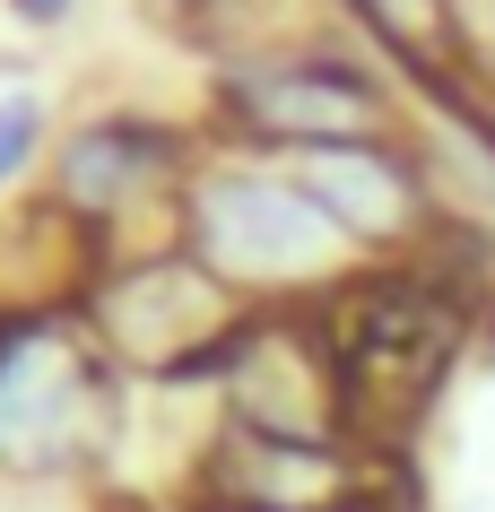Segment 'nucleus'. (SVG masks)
<instances>
[{
	"instance_id": "6",
	"label": "nucleus",
	"mask_w": 495,
	"mask_h": 512,
	"mask_svg": "<svg viewBox=\"0 0 495 512\" xmlns=\"http://www.w3.org/2000/svg\"><path fill=\"white\" fill-rule=\"evenodd\" d=\"M218 426L270 443H374L330 313H252L209 365Z\"/></svg>"
},
{
	"instance_id": "9",
	"label": "nucleus",
	"mask_w": 495,
	"mask_h": 512,
	"mask_svg": "<svg viewBox=\"0 0 495 512\" xmlns=\"http://www.w3.org/2000/svg\"><path fill=\"white\" fill-rule=\"evenodd\" d=\"M330 18L357 35L365 53H383L400 79H417V96H461L478 79V27L461 0H330Z\"/></svg>"
},
{
	"instance_id": "5",
	"label": "nucleus",
	"mask_w": 495,
	"mask_h": 512,
	"mask_svg": "<svg viewBox=\"0 0 495 512\" xmlns=\"http://www.w3.org/2000/svg\"><path fill=\"white\" fill-rule=\"evenodd\" d=\"M70 313L87 322L96 356L122 382H200L218 365V348L252 322L174 235H148V243L79 261Z\"/></svg>"
},
{
	"instance_id": "12",
	"label": "nucleus",
	"mask_w": 495,
	"mask_h": 512,
	"mask_svg": "<svg viewBox=\"0 0 495 512\" xmlns=\"http://www.w3.org/2000/svg\"><path fill=\"white\" fill-rule=\"evenodd\" d=\"M79 9H87V0H9V18H18L27 35H61Z\"/></svg>"
},
{
	"instance_id": "3",
	"label": "nucleus",
	"mask_w": 495,
	"mask_h": 512,
	"mask_svg": "<svg viewBox=\"0 0 495 512\" xmlns=\"http://www.w3.org/2000/svg\"><path fill=\"white\" fill-rule=\"evenodd\" d=\"M122 391L70 296H0V478L96 486L122 426Z\"/></svg>"
},
{
	"instance_id": "7",
	"label": "nucleus",
	"mask_w": 495,
	"mask_h": 512,
	"mask_svg": "<svg viewBox=\"0 0 495 512\" xmlns=\"http://www.w3.org/2000/svg\"><path fill=\"white\" fill-rule=\"evenodd\" d=\"M296 183L322 200V217L357 243L365 270H400V261H435V243H452V191H443L435 148L400 139H339V148H304Z\"/></svg>"
},
{
	"instance_id": "2",
	"label": "nucleus",
	"mask_w": 495,
	"mask_h": 512,
	"mask_svg": "<svg viewBox=\"0 0 495 512\" xmlns=\"http://www.w3.org/2000/svg\"><path fill=\"white\" fill-rule=\"evenodd\" d=\"M200 131L226 148L261 157H304L339 139H400L417 131V87H400L383 53H365L357 35H278L261 53L209 61L200 87Z\"/></svg>"
},
{
	"instance_id": "10",
	"label": "nucleus",
	"mask_w": 495,
	"mask_h": 512,
	"mask_svg": "<svg viewBox=\"0 0 495 512\" xmlns=\"http://www.w3.org/2000/svg\"><path fill=\"white\" fill-rule=\"evenodd\" d=\"M53 139H61L53 96H44L35 79H9V87H0V200H18V191L44 183Z\"/></svg>"
},
{
	"instance_id": "4",
	"label": "nucleus",
	"mask_w": 495,
	"mask_h": 512,
	"mask_svg": "<svg viewBox=\"0 0 495 512\" xmlns=\"http://www.w3.org/2000/svg\"><path fill=\"white\" fill-rule=\"evenodd\" d=\"M200 139H209L200 122H165L148 105H96L79 122H61L44 183H35V209L70 235L79 261L174 235V200L200 165Z\"/></svg>"
},
{
	"instance_id": "11",
	"label": "nucleus",
	"mask_w": 495,
	"mask_h": 512,
	"mask_svg": "<svg viewBox=\"0 0 495 512\" xmlns=\"http://www.w3.org/2000/svg\"><path fill=\"white\" fill-rule=\"evenodd\" d=\"M435 113H461V122H478V131L495 139V70H478L461 96H435Z\"/></svg>"
},
{
	"instance_id": "8",
	"label": "nucleus",
	"mask_w": 495,
	"mask_h": 512,
	"mask_svg": "<svg viewBox=\"0 0 495 512\" xmlns=\"http://www.w3.org/2000/svg\"><path fill=\"white\" fill-rule=\"evenodd\" d=\"M391 460L374 443H270L218 426L183 512H383Z\"/></svg>"
},
{
	"instance_id": "1",
	"label": "nucleus",
	"mask_w": 495,
	"mask_h": 512,
	"mask_svg": "<svg viewBox=\"0 0 495 512\" xmlns=\"http://www.w3.org/2000/svg\"><path fill=\"white\" fill-rule=\"evenodd\" d=\"M174 243L244 313H330L365 278L357 243L322 217L287 157L200 139V165L174 200Z\"/></svg>"
}]
</instances>
